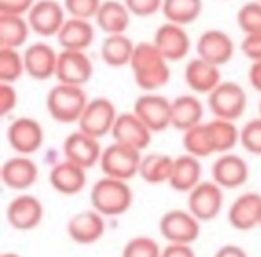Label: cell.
<instances>
[{"mask_svg":"<svg viewBox=\"0 0 261 257\" xmlns=\"http://www.w3.org/2000/svg\"><path fill=\"white\" fill-rule=\"evenodd\" d=\"M133 77L140 90L145 93H156L170 80V66L168 61L161 55L152 41L136 43L135 54L130 59Z\"/></svg>","mask_w":261,"mask_h":257,"instance_id":"6da1fadb","label":"cell"},{"mask_svg":"<svg viewBox=\"0 0 261 257\" xmlns=\"http://www.w3.org/2000/svg\"><path fill=\"white\" fill-rule=\"evenodd\" d=\"M133 189L125 181L118 179L102 177L91 186L90 202L97 213H100L104 218L109 216H122L123 213L130 209L133 206Z\"/></svg>","mask_w":261,"mask_h":257,"instance_id":"7a4b0ae2","label":"cell"},{"mask_svg":"<svg viewBox=\"0 0 261 257\" xmlns=\"http://www.w3.org/2000/svg\"><path fill=\"white\" fill-rule=\"evenodd\" d=\"M88 102L90 98L83 88L58 82L47 95V111L59 123H79Z\"/></svg>","mask_w":261,"mask_h":257,"instance_id":"3957f363","label":"cell"},{"mask_svg":"<svg viewBox=\"0 0 261 257\" xmlns=\"http://www.w3.org/2000/svg\"><path fill=\"white\" fill-rule=\"evenodd\" d=\"M142 152L130 149L122 143H111L106 147L100 157V170L104 177L118 179V181H130L140 174L142 164Z\"/></svg>","mask_w":261,"mask_h":257,"instance_id":"277c9868","label":"cell"},{"mask_svg":"<svg viewBox=\"0 0 261 257\" xmlns=\"http://www.w3.org/2000/svg\"><path fill=\"white\" fill-rule=\"evenodd\" d=\"M120 112L116 111L115 104L106 97L91 98L84 109L83 116L79 120V131L91 136L95 139H100L104 136L111 134L115 122Z\"/></svg>","mask_w":261,"mask_h":257,"instance_id":"5b68a950","label":"cell"},{"mask_svg":"<svg viewBox=\"0 0 261 257\" xmlns=\"http://www.w3.org/2000/svg\"><path fill=\"white\" fill-rule=\"evenodd\" d=\"M207 107L215 118L236 122L247 109V93L236 82H222L207 95Z\"/></svg>","mask_w":261,"mask_h":257,"instance_id":"8992f818","label":"cell"},{"mask_svg":"<svg viewBox=\"0 0 261 257\" xmlns=\"http://www.w3.org/2000/svg\"><path fill=\"white\" fill-rule=\"evenodd\" d=\"M160 232L168 243L192 245L200 236V221L188 209H172L161 216Z\"/></svg>","mask_w":261,"mask_h":257,"instance_id":"52a82bcc","label":"cell"},{"mask_svg":"<svg viewBox=\"0 0 261 257\" xmlns=\"http://www.w3.org/2000/svg\"><path fill=\"white\" fill-rule=\"evenodd\" d=\"M45 132L40 122L29 116H20L9 123L8 143L18 156H33L43 147Z\"/></svg>","mask_w":261,"mask_h":257,"instance_id":"ba28073f","label":"cell"},{"mask_svg":"<svg viewBox=\"0 0 261 257\" xmlns=\"http://www.w3.org/2000/svg\"><path fill=\"white\" fill-rule=\"evenodd\" d=\"M133 112L154 132H163L172 127V102L158 93H143L136 98Z\"/></svg>","mask_w":261,"mask_h":257,"instance_id":"9c48e42d","label":"cell"},{"mask_svg":"<svg viewBox=\"0 0 261 257\" xmlns=\"http://www.w3.org/2000/svg\"><path fill=\"white\" fill-rule=\"evenodd\" d=\"M224 207V189L215 181H202L188 193V211L202 223L211 221Z\"/></svg>","mask_w":261,"mask_h":257,"instance_id":"30bf717a","label":"cell"},{"mask_svg":"<svg viewBox=\"0 0 261 257\" xmlns=\"http://www.w3.org/2000/svg\"><path fill=\"white\" fill-rule=\"evenodd\" d=\"M65 6H61L58 0H36V4L27 15V22L33 33L38 36L50 38L58 36L66 22Z\"/></svg>","mask_w":261,"mask_h":257,"instance_id":"8fae6325","label":"cell"},{"mask_svg":"<svg viewBox=\"0 0 261 257\" xmlns=\"http://www.w3.org/2000/svg\"><path fill=\"white\" fill-rule=\"evenodd\" d=\"M104 149H100L98 139L84 134L81 131L70 132L63 143V156L66 161L77 164V166L90 170V168L100 164V157Z\"/></svg>","mask_w":261,"mask_h":257,"instance_id":"7c38bea8","label":"cell"},{"mask_svg":"<svg viewBox=\"0 0 261 257\" xmlns=\"http://www.w3.org/2000/svg\"><path fill=\"white\" fill-rule=\"evenodd\" d=\"M43 214H45L43 204L34 195H29V193H22V195L15 196L8 204V209H6L8 223L15 231L20 232H27L36 229L41 223V220H43Z\"/></svg>","mask_w":261,"mask_h":257,"instance_id":"4fadbf2b","label":"cell"},{"mask_svg":"<svg viewBox=\"0 0 261 257\" xmlns=\"http://www.w3.org/2000/svg\"><path fill=\"white\" fill-rule=\"evenodd\" d=\"M91 75H93V63L88 58L86 52H59L58 68H56V79L59 84L83 88L86 82H90Z\"/></svg>","mask_w":261,"mask_h":257,"instance_id":"5bb4252c","label":"cell"},{"mask_svg":"<svg viewBox=\"0 0 261 257\" xmlns=\"http://www.w3.org/2000/svg\"><path fill=\"white\" fill-rule=\"evenodd\" d=\"M113 141L127 145L130 149H136L140 152L150 145L152 131L135 115V112H120L111 131Z\"/></svg>","mask_w":261,"mask_h":257,"instance_id":"9a60e30c","label":"cell"},{"mask_svg":"<svg viewBox=\"0 0 261 257\" xmlns=\"http://www.w3.org/2000/svg\"><path fill=\"white\" fill-rule=\"evenodd\" d=\"M152 43L156 45V48L168 63H177L185 59L190 52V47H192V41H190L185 27L170 22H165L156 31Z\"/></svg>","mask_w":261,"mask_h":257,"instance_id":"2e32d148","label":"cell"},{"mask_svg":"<svg viewBox=\"0 0 261 257\" xmlns=\"http://www.w3.org/2000/svg\"><path fill=\"white\" fill-rule=\"evenodd\" d=\"M197 55L215 66L229 63L234 55V43L227 33L220 29H210L197 40Z\"/></svg>","mask_w":261,"mask_h":257,"instance_id":"e0dca14e","label":"cell"},{"mask_svg":"<svg viewBox=\"0 0 261 257\" xmlns=\"http://www.w3.org/2000/svg\"><path fill=\"white\" fill-rule=\"evenodd\" d=\"M211 177L222 189H236L249 181V164L236 154H222L211 166Z\"/></svg>","mask_w":261,"mask_h":257,"instance_id":"ac0fdd59","label":"cell"},{"mask_svg":"<svg viewBox=\"0 0 261 257\" xmlns=\"http://www.w3.org/2000/svg\"><path fill=\"white\" fill-rule=\"evenodd\" d=\"M59 52L48 43H33L23 52L25 73L34 80H48L56 77Z\"/></svg>","mask_w":261,"mask_h":257,"instance_id":"d6986e66","label":"cell"},{"mask_svg":"<svg viewBox=\"0 0 261 257\" xmlns=\"http://www.w3.org/2000/svg\"><path fill=\"white\" fill-rule=\"evenodd\" d=\"M70 239L77 245H93L104 236L106 232V218L95 209L83 211L73 214L66 225Z\"/></svg>","mask_w":261,"mask_h":257,"instance_id":"ffe728a7","label":"cell"},{"mask_svg":"<svg viewBox=\"0 0 261 257\" xmlns=\"http://www.w3.org/2000/svg\"><path fill=\"white\" fill-rule=\"evenodd\" d=\"M227 220L236 231H252L261 223V195L259 193H243L231 204Z\"/></svg>","mask_w":261,"mask_h":257,"instance_id":"44dd1931","label":"cell"},{"mask_svg":"<svg viewBox=\"0 0 261 257\" xmlns=\"http://www.w3.org/2000/svg\"><path fill=\"white\" fill-rule=\"evenodd\" d=\"M38 164L27 156H15L2 164L0 177L4 186L15 191H25L38 181Z\"/></svg>","mask_w":261,"mask_h":257,"instance_id":"7402d4cb","label":"cell"},{"mask_svg":"<svg viewBox=\"0 0 261 257\" xmlns=\"http://www.w3.org/2000/svg\"><path fill=\"white\" fill-rule=\"evenodd\" d=\"M185 82L193 93L210 95L224 80H222L220 66H215L211 63L204 61V59L195 58L192 61H188V65H186Z\"/></svg>","mask_w":261,"mask_h":257,"instance_id":"603a6c76","label":"cell"},{"mask_svg":"<svg viewBox=\"0 0 261 257\" xmlns=\"http://www.w3.org/2000/svg\"><path fill=\"white\" fill-rule=\"evenodd\" d=\"M86 181V170L66 159L56 163L48 172V182L61 195H77L84 189Z\"/></svg>","mask_w":261,"mask_h":257,"instance_id":"cb8c5ba5","label":"cell"},{"mask_svg":"<svg viewBox=\"0 0 261 257\" xmlns=\"http://www.w3.org/2000/svg\"><path fill=\"white\" fill-rule=\"evenodd\" d=\"M95 40V29L90 20L66 18L63 29L58 34V43L63 50L84 52L91 47Z\"/></svg>","mask_w":261,"mask_h":257,"instance_id":"d4e9b609","label":"cell"},{"mask_svg":"<svg viewBox=\"0 0 261 257\" xmlns=\"http://www.w3.org/2000/svg\"><path fill=\"white\" fill-rule=\"evenodd\" d=\"M130 13L127 6L123 4V0H104L98 9L95 22H97L98 29L106 33L108 36L111 34H125L130 23Z\"/></svg>","mask_w":261,"mask_h":257,"instance_id":"484cf974","label":"cell"},{"mask_svg":"<svg viewBox=\"0 0 261 257\" xmlns=\"http://www.w3.org/2000/svg\"><path fill=\"white\" fill-rule=\"evenodd\" d=\"M200 182H202V164H200V159L190 156V154L175 157L174 172H172L168 186L179 193H190Z\"/></svg>","mask_w":261,"mask_h":257,"instance_id":"4316f807","label":"cell"},{"mask_svg":"<svg viewBox=\"0 0 261 257\" xmlns=\"http://www.w3.org/2000/svg\"><path fill=\"white\" fill-rule=\"evenodd\" d=\"M204 105L195 95H179L172 100V127L186 132L192 127L202 123Z\"/></svg>","mask_w":261,"mask_h":257,"instance_id":"83f0119b","label":"cell"},{"mask_svg":"<svg viewBox=\"0 0 261 257\" xmlns=\"http://www.w3.org/2000/svg\"><path fill=\"white\" fill-rule=\"evenodd\" d=\"M135 41L125 34H111L106 36L100 47V58L111 68H123L130 65V59L135 54Z\"/></svg>","mask_w":261,"mask_h":257,"instance_id":"f1b7e54d","label":"cell"},{"mask_svg":"<svg viewBox=\"0 0 261 257\" xmlns=\"http://www.w3.org/2000/svg\"><path fill=\"white\" fill-rule=\"evenodd\" d=\"M31 27L25 16L0 15V48H15L27 43Z\"/></svg>","mask_w":261,"mask_h":257,"instance_id":"f546056e","label":"cell"},{"mask_svg":"<svg viewBox=\"0 0 261 257\" xmlns=\"http://www.w3.org/2000/svg\"><path fill=\"white\" fill-rule=\"evenodd\" d=\"M175 157L167 154H147L142 157L140 164V177L149 184H165L170 182L172 172H174Z\"/></svg>","mask_w":261,"mask_h":257,"instance_id":"4dcf8cb0","label":"cell"},{"mask_svg":"<svg viewBox=\"0 0 261 257\" xmlns=\"http://www.w3.org/2000/svg\"><path fill=\"white\" fill-rule=\"evenodd\" d=\"M206 125L215 154H229L240 143V129L234 122L213 118L211 122H206Z\"/></svg>","mask_w":261,"mask_h":257,"instance_id":"1f68e13d","label":"cell"},{"mask_svg":"<svg viewBox=\"0 0 261 257\" xmlns=\"http://www.w3.org/2000/svg\"><path fill=\"white\" fill-rule=\"evenodd\" d=\"M161 13L167 22L175 25H190L202 13V0H163Z\"/></svg>","mask_w":261,"mask_h":257,"instance_id":"d6a6232c","label":"cell"},{"mask_svg":"<svg viewBox=\"0 0 261 257\" xmlns=\"http://www.w3.org/2000/svg\"><path fill=\"white\" fill-rule=\"evenodd\" d=\"M182 147H185L186 154L202 159V157H210L215 154L213 145H211L210 132H207L206 123H199V125L192 127L186 132H182Z\"/></svg>","mask_w":261,"mask_h":257,"instance_id":"836d02e7","label":"cell"},{"mask_svg":"<svg viewBox=\"0 0 261 257\" xmlns=\"http://www.w3.org/2000/svg\"><path fill=\"white\" fill-rule=\"evenodd\" d=\"M25 73L23 54L15 48H0V82L15 84Z\"/></svg>","mask_w":261,"mask_h":257,"instance_id":"e575fe53","label":"cell"},{"mask_svg":"<svg viewBox=\"0 0 261 257\" xmlns=\"http://www.w3.org/2000/svg\"><path fill=\"white\" fill-rule=\"evenodd\" d=\"M236 23L245 36L261 33V2H247L236 13Z\"/></svg>","mask_w":261,"mask_h":257,"instance_id":"d590c367","label":"cell"},{"mask_svg":"<svg viewBox=\"0 0 261 257\" xmlns=\"http://www.w3.org/2000/svg\"><path fill=\"white\" fill-rule=\"evenodd\" d=\"M161 248L156 239L149 236H136L129 239L122 248V257H161Z\"/></svg>","mask_w":261,"mask_h":257,"instance_id":"8d00e7d4","label":"cell"},{"mask_svg":"<svg viewBox=\"0 0 261 257\" xmlns=\"http://www.w3.org/2000/svg\"><path fill=\"white\" fill-rule=\"evenodd\" d=\"M240 145L254 156H261V116L252 118L240 129Z\"/></svg>","mask_w":261,"mask_h":257,"instance_id":"74e56055","label":"cell"},{"mask_svg":"<svg viewBox=\"0 0 261 257\" xmlns=\"http://www.w3.org/2000/svg\"><path fill=\"white\" fill-rule=\"evenodd\" d=\"M63 6H65V11L70 15V18L91 20L97 16L102 0H65Z\"/></svg>","mask_w":261,"mask_h":257,"instance_id":"f35d334b","label":"cell"},{"mask_svg":"<svg viewBox=\"0 0 261 257\" xmlns=\"http://www.w3.org/2000/svg\"><path fill=\"white\" fill-rule=\"evenodd\" d=\"M129 13L140 18H149L163 8V0H123Z\"/></svg>","mask_w":261,"mask_h":257,"instance_id":"ab89813d","label":"cell"},{"mask_svg":"<svg viewBox=\"0 0 261 257\" xmlns=\"http://www.w3.org/2000/svg\"><path fill=\"white\" fill-rule=\"evenodd\" d=\"M18 104V93L13 84L0 82V115L8 116Z\"/></svg>","mask_w":261,"mask_h":257,"instance_id":"60d3db41","label":"cell"},{"mask_svg":"<svg viewBox=\"0 0 261 257\" xmlns=\"http://www.w3.org/2000/svg\"><path fill=\"white\" fill-rule=\"evenodd\" d=\"M36 4V0H0V15L25 16Z\"/></svg>","mask_w":261,"mask_h":257,"instance_id":"b9f144b4","label":"cell"},{"mask_svg":"<svg viewBox=\"0 0 261 257\" xmlns=\"http://www.w3.org/2000/svg\"><path fill=\"white\" fill-rule=\"evenodd\" d=\"M242 52L245 58L250 59V63L261 61V33L249 34L242 41Z\"/></svg>","mask_w":261,"mask_h":257,"instance_id":"7bdbcfd3","label":"cell"},{"mask_svg":"<svg viewBox=\"0 0 261 257\" xmlns=\"http://www.w3.org/2000/svg\"><path fill=\"white\" fill-rule=\"evenodd\" d=\"M161 257H195L192 245H174L168 243L161 252Z\"/></svg>","mask_w":261,"mask_h":257,"instance_id":"ee69618b","label":"cell"},{"mask_svg":"<svg viewBox=\"0 0 261 257\" xmlns=\"http://www.w3.org/2000/svg\"><path fill=\"white\" fill-rule=\"evenodd\" d=\"M213 257H249V253L238 245H224L215 252Z\"/></svg>","mask_w":261,"mask_h":257,"instance_id":"f6af8a7d","label":"cell"},{"mask_svg":"<svg viewBox=\"0 0 261 257\" xmlns=\"http://www.w3.org/2000/svg\"><path fill=\"white\" fill-rule=\"evenodd\" d=\"M249 82L256 91L261 93V61H256L249 68Z\"/></svg>","mask_w":261,"mask_h":257,"instance_id":"bcb514c9","label":"cell"},{"mask_svg":"<svg viewBox=\"0 0 261 257\" xmlns=\"http://www.w3.org/2000/svg\"><path fill=\"white\" fill-rule=\"evenodd\" d=\"M0 257H22V255H18V253H15V252H8V253H2Z\"/></svg>","mask_w":261,"mask_h":257,"instance_id":"7dc6e473","label":"cell"},{"mask_svg":"<svg viewBox=\"0 0 261 257\" xmlns=\"http://www.w3.org/2000/svg\"><path fill=\"white\" fill-rule=\"evenodd\" d=\"M259 116H261V102H259Z\"/></svg>","mask_w":261,"mask_h":257,"instance_id":"c3c4849f","label":"cell"},{"mask_svg":"<svg viewBox=\"0 0 261 257\" xmlns=\"http://www.w3.org/2000/svg\"><path fill=\"white\" fill-rule=\"evenodd\" d=\"M257 2H261V0H257Z\"/></svg>","mask_w":261,"mask_h":257,"instance_id":"681fc988","label":"cell"},{"mask_svg":"<svg viewBox=\"0 0 261 257\" xmlns=\"http://www.w3.org/2000/svg\"><path fill=\"white\" fill-rule=\"evenodd\" d=\"M259 227H261V223H259Z\"/></svg>","mask_w":261,"mask_h":257,"instance_id":"f907efd6","label":"cell"}]
</instances>
